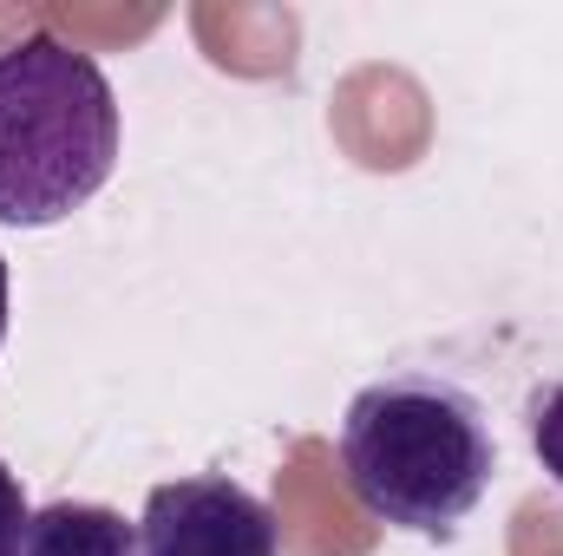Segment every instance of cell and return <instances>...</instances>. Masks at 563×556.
Instances as JSON below:
<instances>
[{"label":"cell","instance_id":"7a4b0ae2","mask_svg":"<svg viewBox=\"0 0 563 556\" xmlns=\"http://www.w3.org/2000/svg\"><path fill=\"white\" fill-rule=\"evenodd\" d=\"M119 170V92L92 53L26 26L0 40V223L46 230Z\"/></svg>","mask_w":563,"mask_h":556},{"label":"cell","instance_id":"8992f818","mask_svg":"<svg viewBox=\"0 0 563 556\" xmlns=\"http://www.w3.org/2000/svg\"><path fill=\"white\" fill-rule=\"evenodd\" d=\"M26 524H33V504H26L20 478L0 465V556H20V537H26Z\"/></svg>","mask_w":563,"mask_h":556},{"label":"cell","instance_id":"3957f363","mask_svg":"<svg viewBox=\"0 0 563 556\" xmlns=\"http://www.w3.org/2000/svg\"><path fill=\"white\" fill-rule=\"evenodd\" d=\"M139 556H282V531L250 485L203 471L144 498Z\"/></svg>","mask_w":563,"mask_h":556},{"label":"cell","instance_id":"5b68a950","mask_svg":"<svg viewBox=\"0 0 563 556\" xmlns=\"http://www.w3.org/2000/svg\"><path fill=\"white\" fill-rule=\"evenodd\" d=\"M525 419H531V452H538V465L563 485V380L538 387L531 407H525Z\"/></svg>","mask_w":563,"mask_h":556},{"label":"cell","instance_id":"52a82bcc","mask_svg":"<svg viewBox=\"0 0 563 556\" xmlns=\"http://www.w3.org/2000/svg\"><path fill=\"white\" fill-rule=\"evenodd\" d=\"M7 301H13V281H7V256H0V341H7Z\"/></svg>","mask_w":563,"mask_h":556},{"label":"cell","instance_id":"6da1fadb","mask_svg":"<svg viewBox=\"0 0 563 556\" xmlns=\"http://www.w3.org/2000/svg\"><path fill=\"white\" fill-rule=\"evenodd\" d=\"M341 471L361 511L394 531L452 537L492 491L498 445L485 407L445 374H387L341 419Z\"/></svg>","mask_w":563,"mask_h":556},{"label":"cell","instance_id":"277c9868","mask_svg":"<svg viewBox=\"0 0 563 556\" xmlns=\"http://www.w3.org/2000/svg\"><path fill=\"white\" fill-rule=\"evenodd\" d=\"M20 556H139V524H125L112 504L59 498V504L33 511Z\"/></svg>","mask_w":563,"mask_h":556}]
</instances>
